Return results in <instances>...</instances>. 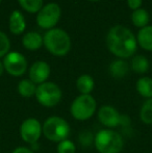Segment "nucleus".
<instances>
[{"label":"nucleus","instance_id":"1","mask_svg":"<svg viewBox=\"0 0 152 153\" xmlns=\"http://www.w3.org/2000/svg\"><path fill=\"white\" fill-rule=\"evenodd\" d=\"M106 45L110 52L120 59L132 56L136 51V39L133 33L121 25L114 26L108 31Z\"/></svg>","mask_w":152,"mask_h":153},{"label":"nucleus","instance_id":"2","mask_svg":"<svg viewBox=\"0 0 152 153\" xmlns=\"http://www.w3.org/2000/svg\"><path fill=\"white\" fill-rule=\"evenodd\" d=\"M94 145L99 153H120L124 148V139L113 129H101L94 137Z\"/></svg>","mask_w":152,"mask_h":153},{"label":"nucleus","instance_id":"3","mask_svg":"<svg viewBox=\"0 0 152 153\" xmlns=\"http://www.w3.org/2000/svg\"><path fill=\"white\" fill-rule=\"evenodd\" d=\"M43 43L47 50L55 56H64L71 48L69 34L59 28H52L47 31L43 39Z\"/></svg>","mask_w":152,"mask_h":153},{"label":"nucleus","instance_id":"4","mask_svg":"<svg viewBox=\"0 0 152 153\" xmlns=\"http://www.w3.org/2000/svg\"><path fill=\"white\" fill-rule=\"evenodd\" d=\"M43 135L47 140L54 143H59L68 139L70 134V125L64 118L59 116H51L47 118L42 125Z\"/></svg>","mask_w":152,"mask_h":153},{"label":"nucleus","instance_id":"5","mask_svg":"<svg viewBox=\"0 0 152 153\" xmlns=\"http://www.w3.org/2000/svg\"><path fill=\"white\" fill-rule=\"evenodd\" d=\"M97 111V102L92 95H79L71 103L70 113L77 121H87Z\"/></svg>","mask_w":152,"mask_h":153},{"label":"nucleus","instance_id":"6","mask_svg":"<svg viewBox=\"0 0 152 153\" xmlns=\"http://www.w3.org/2000/svg\"><path fill=\"white\" fill-rule=\"evenodd\" d=\"M36 99L41 105L45 107H53L62 100V90L56 83L46 81L37 87Z\"/></svg>","mask_w":152,"mask_h":153},{"label":"nucleus","instance_id":"7","mask_svg":"<svg viewBox=\"0 0 152 153\" xmlns=\"http://www.w3.org/2000/svg\"><path fill=\"white\" fill-rule=\"evenodd\" d=\"M62 10L59 4L56 3H48L43 6L38 13L37 23L43 29H52L61 18Z\"/></svg>","mask_w":152,"mask_h":153},{"label":"nucleus","instance_id":"8","mask_svg":"<svg viewBox=\"0 0 152 153\" xmlns=\"http://www.w3.org/2000/svg\"><path fill=\"white\" fill-rule=\"evenodd\" d=\"M4 70L12 76H22L27 70V61L23 54L19 52H8L3 59Z\"/></svg>","mask_w":152,"mask_h":153},{"label":"nucleus","instance_id":"9","mask_svg":"<svg viewBox=\"0 0 152 153\" xmlns=\"http://www.w3.org/2000/svg\"><path fill=\"white\" fill-rule=\"evenodd\" d=\"M43 134L41 122L36 118H27L20 126L21 139L27 144H36Z\"/></svg>","mask_w":152,"mask_h":153},{"label":"nucleus","instance_id":"10","mask_svg":"<svg viewBox=\"0 0 152 153\" xmlns=\"http://www.w3.org/2000/svg\"><path fill=\"white\" fill-rule=\"evenodd\" d=\"M98 121L103 126L112 129L122 123V116L112 105H103L97 111Z\"/></svg>","mask_w":152,"mask_h":153},{"label":"nucleus","instance_id":"11","mask_svg":"<svg viewBox=\"0 0 152 153\" xmlns=\"http://www.w3.org/2000/svg\"><path fill=\"white\" fill-rule=\"evenodd\" d=\"M51 69L46 62L38 61L31 65L29 69V79L36 85H41L47 81L50 76Z\"/></svg>","mask_w":152,"mask_h":153},{"label":"nucleus","instance_id":"12","mask_svg":"<svg viewBox=\"0 0 152 153\" xmlns=\"http://www.w3.org/2000/svg\"><path fill=\"white\" fill-rule=\"evenodd\" d=\"M10 30L14 34H21L26 28V22L25 19L23 17V15L21 14L19 10H14L12 13L10 17Z\"/></svg>","mask_w":152,"mask_h":153},{"label":"nucleus","instance_id":"13","mask_svg":"<svg viewBox=\"0 0 152 153\" xmlns=\"http://www.w3.org/2000/svg\"><path fill=\"white\" fill-rule=\"evenodd\" d=\"M76 88L81 95H91L95 88V81L89 74H82L77 78Z\"/></svg>","mask_w":152,"mask_h":153},{"label":"nucleus","instance_id":"14","mask_svg":"<svg viewBox=\"0 0 152 153\" xmlns=\"http://www.w3.org/2000/svg\"><path fill=\"white\" fill-rule=\"evenodd\" d=\"M22 44L28 50H38L43 45V38L40 33L35 31L27 32L22 39Z\"/></svg>","mask_w":152,"mask_h":153},{"label":"nucleus","instance_id":"15","mask_svg":"<svg viewBox=\"0 0 152 153\" xmlns=\"http://www.w3.org/2000/svg\"><path fill=\"white\" fill-rule=\"evenodd\" d=\"M140 46L145 50L152 51V26H145L138 32V39Z\"/></svg>","mask_w":152,"mask_h":153},{"label":"nucleus","instance_id":"16","mask_svg":"<svg viewBox=\"0 0 152 153\" xmlns=\"http://www.w3.org/2000/svg\"><path fill=\"white\" fill-rule=\"evenodd\" d=\"M110 73L115 78H123L129 71V66L123 59H117L110 65Z\"/></svg>","mask_w":152,"mask_h":153},{"label":"nucleus","instance_id":"17","mask_svg":"<svg viewBox=\"0 0 152 153\" xmlns=\"http://www.w3.org/2000/svg\"><path fill=\"white\" fill-rule=\"evenodd\" d=\"M18 93L24 98H30L35 96L36 91H37V85L33 83L30 79H22L18 83Z\"/></svg>","mask_w":152,"mask_h":153},{"label":"nucleus","instance_id":"18","mask_svg":"<svg viewBox=\"0 0 152 153\" xmlns=\"http://www.w3.org/2000/svg\"><path fill=\"white\" fill-rule=\"evenodd\" d=\"M136 91L144 98H152V78L141 77L136 81Z\"/></svg>","mask_w":152,"mask_h":153},{"label":"nucleus","instance_id":"19","mask_svg":"<svg viewBox=\"0 0 152 153\" xmlns=\"http://www.w3.org/2000/svg\"><path fill=\"white\" fill-rule=\"evenodd\" d=\"M131 21L134 26L136 27H143L147 26L149 22V14L144 8H139V10H133L131 15Z\"/></svg>","mask_w":152,"mask_h":153},{"label":"nucleus","instance_id":"20","mask_svg":"<svg viewBox=\"0 0 152 153\" xmlns=\"http://www.w3.org/2000/svg\"><path fill=\"white\" fill-rule=\"evenodd\" d=\"M131 69L139 74L146 73L149 69V62L143 55H136L131 61Z\"/></svg>","mask_w":152,"mask_h":153},{"label":"nucleus","instance_id":"21","mask_svg":"<svg viewBox=\"0 0 152 153\" xmlns=\"http://www.w3.org/2000/svg\"><path fill=\"white\" fill-rule=\"evenodd\" d=\"M140 119L145 124H152V98L147 99L140 111Z\"/></svg>","mask_w":152,"mask_h":153},{"label":"nucleus","instance_id":"22","mask_svg":"<svg viewBox=\"0 0 152 153\" xmlns=\"http://www.w3.org/2000/svg\"><path fill=\"white\" fill-rule=\"evenodd\" d=\"M23 10L28 13H39L43 7V0H18Z\"/></svg>","mask_w":152,"mask_h":153},{"label":"nucleus","instance_id":"23","mask_svg":"<svg viewBox=\"0 0 152 153\" xmlns=\"http://www.w3.org/2000/svg\"><path fill=\"white\" fill-rule=\"evenodd\" d=\"M57 153H76V146L73 141L66 139L64 141L57 143L56 146Z\"/></svg>","mask_w":152,"mask_h":153},{"label":"nucleus","instance_id":"24","mask_svg":"<svg viewBox=\"0 0 152 153\" xmlns=\"http://www.w3.org/2000/svg\"><path fill=\"white\" fill-rule=\"evenodd\" d=\"M10 48V42L4 32L0 31V57L5 56Z\"/></svg>","mask_w":152,"mask_h":153},{"label":"nucleus","instance_id":"25","mask_svg":"<svg viewBox=\"0 0 152 153\" xmlns=\"http://www.w3.org/2000/svg\"><path fill=\"white\" fill-rule=\"evenodd\" d=\"M128 6H129L131 10H139L142 5V0H127Z\"/></svg>","mask_w":152,"mask_h":153},{"label":"nucleus","instance_id":"26","mask_svg":"<svg viewBox=\"0 0 152 153\" xmlns=\"http://www.w3.org/2000/svg\"><path fill=\"white\" fill-rule=\"evenodd\" d=\"M12 153H35V152H33L31 149H29V148L23 147V146H21V147L15 148V149L13 150Z\"/></svg>","mask_w":152,"mask_h":153},{"label":"nucleus","instance_id":"27","mask_svg":"<svg viewBox=\"0 0 152 153\" xmlns=\"http://www.w3.org/2000/svg\"><path fill=\"white\" fill-rule=\"evenodd\" d=\"M3 71H4V66H3V62L0 61V76L3 74Z\"/></svg>","mask_w":152,"mask_h":153},{"label":"nucleus","instance_id":"28","mask_svg":"<svg viewBox=\"0 0 152 153\" xmlns=\"http://www.w3.org/2000/svg\"><path fill=\"white\" fill-rule=\"evenodd\" d=\"M89 1H99V0H89Z\"/></svg>","mask_w":152,"mask_h":153},{"label":"nucleus","instance_id":"29","mask_svg":"<svg viewBox=\"0 0 152 153\" xmlns=\"http://www.w3.org/2000/svg\"><path fill=\"white\" fill-rule=\"evenodd\" d=\"M1 1H2V0H0V3H1Z\"/></svg>","mask_w":152,"mask_h":153}]
</instances>
